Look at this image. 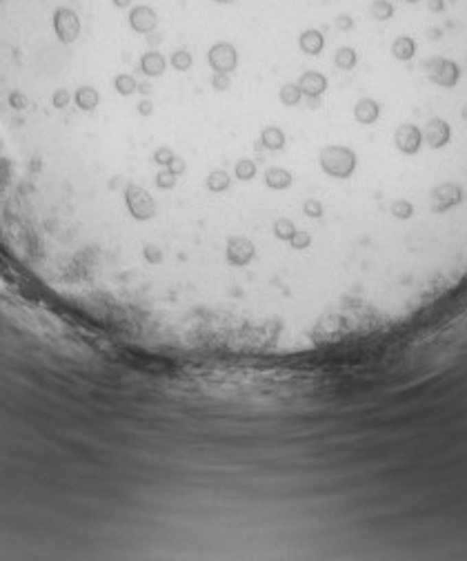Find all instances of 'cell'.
I'll return each instance as SVG.
<instances>
[{"label": "cell", "instance_id": "obj_1", "mask_svg": "<svg viewBox=\"0 0 467 561\" xmlns=\"http://www.w3.org/2000/svg\"><path fill=\"white\" fill-rule=\"evenodd\" d=\"M207 63L212 72H223V74H231L234 69L238 67V50L236 45L229 41H218L214 43L207 50Z\"/></svg>", "mask_w": 467, "mask_h": 561}, {"label": "cell", "instance_id": "obj_2", "mask_svg": "<svg viewBox=\"0 0 467 561\" xmlns=\"http://www.w3.org/2000/svg\"><path fill=\"white\" fill-rule=\"evenodd\" d=\"M52 27L56 38L65 45H71L80 36V21L69 7H58L52 16Z\"/></svg>", "mask_w": 467, "mask_h": 561}, {"label": "cell", "instance_id": "obj_3", "mask_svg": "<svg viewBox=\"0 0 467 561\" xmlns=\"http://www.w3.org/2000/svg\"><path fill=\"white\" fill-rule=\"evenodd\" d=\"M158 25V14L156 9H152L149 5H138L132 9V14H129V27L136 32V34H152Z\"/></svg>", "mask_w": 467, "mask_h": 561}, {"label": "cell", "instance_id": "obj_4", "mask_svg": "<svg viewBox=\"0 0 467 561\" xmlns=\"http://www.w3.org/2000/svg\"><path fill=\"white\" fill-rule=\"evenodd\" d=\"M298 50H301L305 56L316 58V56H321L325 50V36L319 30L310 27V30L301 32V36H298Z\"/></svg>", "mask_w": 467, "mask_h": 561}, {"label": "cell", "instance_id": "obj_5", "mask_svg": "<svg viewBox=\"0 0 467 561\" xmlns=\"http://www.w3.org/2000/svg\"><path fill=\"white\" fill-rule=\"evenodd\" d=\"M167 69V58L156 50H149L140 56V72L145 74L147 78H161Z\"/></svg>", "mask_w": 467, "mask_h": 561}, {"label": "cell", "instance_id": "obj_6", "mask_svg": "<svg viewBox=\"0 0 467 561\" xmlns=\"http://www.w3.org/2000/svg\"><path fill=\"white\" fill-rule=\"evenodd\" d=\"M396 12H398V7L391 3V0H374V3L369 5V16L374 18V21L385 23V25L396 21Z\"/></svg>", "mask_w": 467, "mask_h": 561}, {"label": "cell", "instance_id": "obj_7", "mask_svg": "<svg viewBox=\"0 0 467 561\" xmlns=\"http://www.w3.org/2000/svg\"><path fill=\"white\" fill-rule=\"evenodd\" d=\"M114 89L120 94V96H132V94L136 91V76L134 74L120 72L114 78Z\"/></svg>", "mask_w": 467, "mask_h": 561}, {"label": "cell", "instance_id": "obj_8", "mask_svg": "<svg viewBox=\"0 0 467 561\" xmlns=\"http://www.w3.org/2000/svg\"><path fill=\"white\" fill-rule=\"evenodd\" d=\"M170 65H172V69H174V72L185 74V72H190V69H192L194 56H192L190 52H185V50H179V52H174V54L170 56Z\"/></svg>", "mask_w": 467, "mask_h": 561}, {"label": "cell", "instance_id": "obj_9", "mask_svg": "<svg viewBox=\"0 0 467 561\" xmlns=\"http://www.w3.org/2000/svg\"><path fill=\"white\" fill-rule=\"evenodd\" d=\"M334 25H336V30L339 32H354V27H356V23H354V18L348 16V14H341L339 18H334Z\"/></svg>", "mask_w": 467, "mask_h": 561}, {"label": "cell", "instance_id": "obj_10", "mask_svg": "<svg viewBox=\"0 0 467 561\" xmlns=\"http://www.w3.org/2000/svg\"><path fill=\"white\" fill-rule=\"evenodd\" d=\"M129 3H132V0H114V5H116V7H120V9L129 7Z\"/></svg>", "mask_w": 467, "mask_h": 561}, {"label": "cell", "instance_id": "obj_11", "mask_svg": "<svg viewBox=\"0 0 467 561\" xmlns=\"http://www.w3.org/2000/svg\"><path fill=\"white\" fill-rule=\"evenodd\" d=\"M214 3H218V5H231V3H236V0H214Z\"/></svg>", "mask_w": 467, "mask_h": 561}]
</instances>
